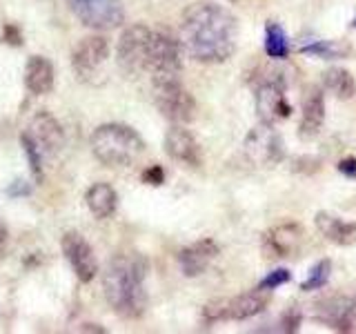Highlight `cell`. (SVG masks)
<instances>
[{"label": "cell", "instance_id": "obj_16", "mask_svg": "<svg viewBox=\"0 0 356 334\" xmlns=\"http://www.w3.org/2000/svg\"><path fill=\"white\" fill-rule=\"evenodd\" d=\"M218 256V243L214 239H200L178 252L181 272L189 278L200 276Z\"/></svg>", "mask_w": 356, "mask_h": 334}, {"label": "cell", "instance_id": "obj_8", "mask_svg": "<svg viewBox=\"0 0 356 334\" xmlns=\"http://www.w3.org/2000/svg\"><path fill=\"white\" fill-rule=\"evenodd\" d=\"M245 159L256 167H272L283 161V138L272 122H259L243 143Z\"/></svg>", "mask_w": 356, "mask_h": 334}, {"label": "cell", "instance_id": "obj_3", "mask_svg": "<svg viewBox=\"0 0 356 334\" xmlns=\"http://www.w3.org/2000/svg\"><path fill=\"white\" fill-rule=\"evenodd\" d=\"M92 152L107 167H129L143 156L145 141L127 125L105 122L92 134Z\"/></svg>", "mask_w": 356, "mask_h": 334}, {"label": "cell", "instance_id": "obj_35", "mask_svg": "<svg viewBox=\"0 0 356 334\" xmlns=\"http://www.w3.org/2000/svg\"><path fill=\"white\" fill-rule=\"evenodd\" d=\"M92 330H94V332H105L103 328H92V326H87V328H83V332H92Z\"/></svg>", "mask_w": 356, "mask_h": 334}, {"label": "cell", "instance_id": "obj_27", "mask_svg": "<svg viewBox=\"0 0 356 334\" xmlns=\"http://www.w3.org/2000/svg\"><path fill=\"white\" fill-rule=\"evenodd\" d=\"M289 278H292V274H289L287 270H274V272H270L267 274L263 281L259 283V287L261 289H267V292H270V289H276V287H281V285H285Z\"/></svg>", "mask_w": 356, "mask_h": 334}, {"label": "cell", "instance_id": "obj_28", "mask_svg": "<svg viewBox=\"0 0 356 334\" xmlns=\"http://www.w3.org/2000/svg\"><path fill=\"white\" fill-rule=\"evenodd\" d=\"M303 54H314V56H321V58H334V56H337V47H334L332 42L318 40L314 45H307V47H303Z\"/></svg>", "mask_w": 356, "mask_h": 334}, {"label": "cell", "instance_id": "obj_17", "mask_svg": "<svg viewBox=\"0 0 356 334\" xmlns=\"http://www.w3.org/2000/svg\"><path fill=\"white\" fill-rule=\"evenodd\" d=\"M325 120V100H323V92L318 87H309L307 96L303 100V116H300L298 134L300 138H314Z\"/></svg>", "mask_w": 356, "mask_h": 334}, {"label": "cell", "instance_id": "obj_15", "mask_svg": "<svg viewBox=\"0 0 356 334\" xmlns=\"http://www.w3.org/2000/svg\"><path fill=\"white\" fill-rule=\"evenodd\" d=\"M165 152L176 163H183L189 167H198L203 163V152L194 138V134L185 129V125H174L165 134Z\"/></svg>", "mask_w": 356, "mask_h": 334}, {"label": "cell", "instance_id": "obj_1", "mask_svg": "<svg viewBox=\"0 0 356 334\" xmlns=\"http://www.w3.org/2000/svg\"><path fill=\"white\" fill-rule=\"evenodd\" d=\"M178 42L187 58L205 65L229 61L238 45V20L211 0L192 3L181 16Z\"/></svg>", "mask_w": 356, "mask_h": 334}, {"label": "cell", "instance_id": "obj_29", "mask_svg": "<svg viewBox=\"0 0 356 334\" xmlns=\"http://www.w3.org/2000/svg\"><path fill=\"white\" fill-rule=\"evenodd\" d=\"M143 181L149 183V185H161L165 181V170H163L161 165H152V167H147V170H145Z\"/></svg>", "mask_w": 356, "mask_h": 334}, {"label": "cell", "instance_id": "obj_36", "mask_svg": "<svg viewBox=\"0 0 356 334\" xmlns=\"http://www.w3.org/2000/svg\"><path fill=\"white\" fill-rule=\"evenodd\" d=\"M354 27H356V22H354Z\"/></svg>", "mask_w": 356, "mask_h": 334}, {"label": "cell", "instance_id": "obj_14", "mask_svg": "<svg viewBox=\"0 0 356 334\" xmlns=\"http://www.w3.org/2000/svg\"><path fill=\"white\" fill-rule=\"evenodd\" d=\"M27 134L38 145L42 156H56L65 148V132L63 125L56 120L49 111H36L29 120Z\"/></svg>", "mask_w": 356, "mask_h": 334}, {"label": "cell", "instance_id": "obj_22", "mask_svg": "<svg viewBox=\"0 0 356 334\" xmlns=\"http://www.w3.org/2000/svg\"><path fill=\"white\" fill-rule=\"evenodd\" d=\"M323 87L332 92L337 98H343V100H350L354 94H356V81L354 76L343 70V67H332L325 74H323Z\"/></svg>", "mask_w": 356, "mask_h": 334}, {"label": "cell", "instance_id": "obj_7", "mask_svg": "<svg viewBox=\"0 0 356 334\" xmlns=\"http://www.w3.org/2000/svg\"><path fill=\"white\" fill-rule=\"evenodd\" d=\"M109 58V42L105 36H87L72 51V67L83 83L96 85L103 81V67Z\"/></svg>", "mask_w": 356, "mask_h": 334}, {"label": "cell", "instance_id": "obj_5", "mask_svg": "<svg viewBox=\"0 0 356 334\" xmlns=\"http://www.w3.org/2000/svg\"><path fill=\"white\" fill-rule=\"evenodd\" d=\"M154 105L174 125H187V122L196 118V100L181 85V78H176V81H156Z\"/></svg>", "mask_w": 356, "mask_h": 334}, {"label": "cell", "instance_id": "obj_34", "mask_svg": "<svg viewBox=\"0 0 356 334\" xmlns=\"http://www.w3.org/2000/svg\"><path fill=\"white\" fill-rule=\"evenodd\" d=\"M339 172L341 174H345V176H350V178H356V159H343L341 163H339Z\"/></svg>", "mask_w": 356, "mask_h": 334}, {"label": "cell", "instance_id": "obj_11", "mask_svg": "<svg viewBox=\"0 0 356 334\" xmlns=\"http://www.w3.org/2000/svg\"><path fill=\"white\" fill-rule=\"evenodd\" d=\"M60 248H63L67 263L72 265L74 274L78 276V281L81 283L94 281V276L98 274V259H96L92 245L83 239V234L67 232L60 241Z\"/></svg>", "mask_w": 356, "mask_h": 334}, {"label": "cell", "instance_id": "obj_31", "mask_svg": "<svg viewBox=\"0 0 356 334\" xmlns=\"http://www.w3.org/2000/svg\"><path fill=\"white\" fill-rule=\"evenodd\" d=\"M29 185L25 183V181H14L9 185V189H7V194L11 196V198H16V196H29Z\"/></svg>", "mask_w": 356, "mask_h": 334}, {"label": "cell", "instance_id": "obj_20", "mask_svg": "<svg viewBox=\"0 0 356 334\" xmlns=\"http://www.w3.org/2000/svg\"><path fill=\"white\" fill-rule=\"evenodd\" d=\"M85 203L96 218H109L118 207V194L109 183H94L87 189Z\"/></svg>", "mask_w": 356, "mask_h": 334}, {"label": "cell", "instance_id": "obj_25", "mask_svg": "<svg viewBox=\"0 0 356 334\" xmlns=\"http://www.w3.org/2000/svg\"><path fill=\"white\" fill-rule=\"evenodd\" d=\"M20 143H22V148H25L29 170H31L33 178H36V183H42V178H44V174H42V152L38 150V145L31 141V136L27 132H22Z\"/></svg>", "mask_w": 356, "mask_h": 334}, {"label": "cell", "instance_id": "obj_12", "mask_svg": "<svg viewBox=\"0 0 356 334\" xmlns=\"http://www.w3.org/2000/svg\"><path fill=\"white\" fill-rule=\"evenodd\" d=\"M254 100H256L259 118L263 122H272L274 125L276 120H283L292 114V105L285 98V85L278 78H267V81L259 83Z\"/></svg>", "mask_w": 356, "mask_h": 334}, {"label": "cell", "instance_id": "obj_19", "mask_svg": "<svg viewBox=\"0 0 356 334\" xmlns=\"http://www.w3.org/2000/svg\"><path fill=\"white\" fill-rule=\"evenodd\" d=\"M54 65L44 56H31L25 65V87L33 96H44L54 89Z\"/></svg>", "mask_w": 356, "mask_h": 334}, {"label": "cell", "instance_id": "obj_6", "mask_svg": "<svg viewBox=\"0 0 356 334\" xmlns=\"http://www.w3.org/2000/svg\"><path fill=\"white\" fill-rule=\"evenodd\" d=\"M152 31L154 29H149L147 25H131L120 33L116 47V61L122 72H127L131 76L147 72Z\"/></svg>", "mask_w": 356, "mask_h": 334}, {"label": "cell", "instance_id": "obj_10", "mask_svg": "<svg viewBox=\"0 0 356 334\" xmlns=\"http://www.w3.org/2000/svg\"><path fill=\"white\" fill-rule=\"evenodd\" d=\"M305 245V230L298 223H278L263 237V254L265 259H289L296 256Z\"/></svg>", "mask_w": 356, "mask_h": 334}, {"label": "cell", "instance_id": "obj_13", "mask_svg": "<svg viewBox=\"0 0 356 334\" xmlns=\"http://www.w3.org/2000/svg\"><path fill=\"white\" fill-rule=\"evenodd\" d=\"M316 321L332 326L339 332H350L356 326V299L332 294L316 303Z\"/></svg>", "mask_w": 356, "mask_h": 334}, {"label": "cell", "instance_id": "obj_30", "mask_svg": "<svg viewBox=\"0 0 356 334\" xmlns=\"http://www.w3.org/2000/svg\"><path fill=\"white\" fill-rule=\"evenodd\" d=\"M298 326H300V312L294 310V308L289 310V312H285V317H283V330L285 332H296Z\"/></svg>", "mask_w": 356, "mask_h": 334}, {"label": "cell", "instance_id": "obj_33", "mask_svg": "<svg viewBox=\"0 0 356 334\" xmlns=\"http://www.w3.org/2000/svg\"><path fill=\"white\" fill-rule=\"evenodd\" d=\"M7 248H9V228H7V223L0 218V259L7 254Z\"/></svg>", "mask_w": 356, "mask_h": 334}, {"label": "cell", "instance_id": "obj_2", "mask_svg": "<svg viewBox=\"0 0 356 334\" xmlns=\"http://www.w3.org/2000/svg\"><path fill=\"white\" fill-rule=\"evenodd\" d=\"M147 263L138 254L114 256L103 272V292L120 319H140L147 310Z\"/></svg>", "mask_w": 356, "mask_h": 334}, {"label": "cell", "instance_id": "obj_21", "mask_svg": "<svg viewBox=\"0 0 356 334\" xmlns=\"http://www.w3.org/2000/svg\"><path fill=\"white\" fill-rule=\"evenodd\" d=\"M265 305H267V289L256 287L252 292H245V294H238L236 299H229L227 315H229V319L243 321V319L261 315Z\"/></svg>", "mask_w": 356, "mask_h": 334}, {"label": "cell", "instance_id": "obj_32", "mask_svg": "<svg viewBox=\"0 0 356 334\" xmlns=\"http://www.w3.org/2000/svg\"><path fill=\"white\" fill-rule=\"evenodd\" d=\"M5 40H7L9 45H14V47H20V45H22V36H20L18 27L7 25V27H5Z\"/></svg>", "mask_w": 356, "mask_h": 334}, {"label": "cell", "instance_id": "obj_26", "mask_svg": "<svg viewBox=\"0 0 356 334\" xmlns=\"http://www.w3.org/2000/svg\"><path fill=\"white\" fill-rule=\"evenodd\" d=\"M227 308H229V299H220V301H211L203 308V319L207 323H216L222 319H229L227 315Z\"/></svg>", "mask_w": 356, "mask_h": 334}, {"label": "cell", "instance_id": "obj_4", "mask_svg": "<svg viewBox=\"0 0 356 334\" xmlns=\"http://www.w3.org/2000/svg\"><path fill=\"white\" fill-rule=\"evenodd\" d=\"M147 72L152 83L156 81H176L183 72V47L178 38L167 31H152L149 42V63Z\"/></svg>", "mask_w": 356, "mask_h": 334}, {"label": "cell", "instance_id": "obj_9", "mask_svg": "<svg viewBox=\"0 0 356 334\" xmlns=\"http://www.w3.org/2000/svg\"><path fill=\"white\" fill-rule=\"evenodd\" d=\"M72 14L85 27L98 31L116 29L125 22V7L122 0H67Z\"/></svg>", "mask_w": 356, "mask_h": 334}, {"label": "cell", "instance_id": "obj_18", "mask_svg": "<svg viewBox=\"0 0 356 334\" xmlns=\"http://www.w3.org/2000/svg\"><path fill=\"white\" fill-rule=\"evenodd\" d=\"M314 223H316V230L334 245L348 248V245L356 243V223L352 221H343L334 214H327V212H318Z\"/></svg>", "mask_w": 356, "mask_h": 334}, {"label": "cell", "instance_id": "obj_23", "mask_svg": "<svg viewBox=\"0 0 356 334\" xmlns=\"http://www.w3.org/2000/svg\"><path fill=\"white\" fill-rule=\"evenodd\" d=\"M289 45H287V36L281 25L276 22H267L265 29V54L270 58H287Z\"/></svg>", "mask_w": 356, "mask_h": 334}, {"label": "cell", "instance_id": "obj_24", "mask_svg": "<svg viewBox=\"0 0 356 334\" xmlns=\"http://www.w3.org/2000/svg\"><path fill=\"white\" fill-rule=\"evenodd\" d=\"M330 274H332V261L330 259L318 261L314 267H312V272L303 281V285H300V289H303V292H312V289L325 287L327 281H330Z\"/></svg>", "mask_w": 356, "mask_h": 334}]
</instances>
